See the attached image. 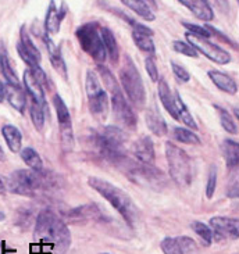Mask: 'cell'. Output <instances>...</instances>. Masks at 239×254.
Segmentation results:
<instances>
[{"label":"cell","mask_w":239,"mask_h":254,"mask_svg":"<svg viewBox=\"0 0 239 254\" xmlns=\"http://www.w3.org/2000/svg\"><path fill=\"white\" fill-rule=\"evenodd\" d=\"M214 109L219 111V117H220V123H221V127L231 135H237L238 133V128H237V124L235 121L231 117V114L228 113L224 109H221L219 106H214Z\"/></svg>","instance_id":"d590c367"},{"label":"cell","mask_w":239,"mask_h":254,"mask_svg":"<svg viewBox=\"0 0 239 254\" xmlns=\"http://www.w3.org/2000/svg\"><path fill=\"white\" fill-rule=\"evenodd\" d=\"M53 106H55L56 114H57L63 147L66 150H71L74 146V133H73V123H71L70 111L64 103V100L59 95H55V97H53Z\"/></svg>","instance_id":"8fae6325"},{"label":"cell","mask_w":239,"mask_h":254,"mask_svg":"<svg viewBox=\"0 0 239 254\" xmlns=\"http://www.w3.org/2000/svg\"><path fill=\"white\" fill-rule=\"evenodd\" d=\"M174 137L181 143L200 144V137L196 133H193L192 130L186 129V128H181V127L174 128Z\"/></svg>","instance_id":"836d02e7"},{"label":"cell","mask_w":239,"mask_h":254,"mask_svg":"<svg viewBox=\"0 0 239 254\" xmlns=\"http://www.w3.org/2000/svg\"><path fill=\"white\" fill-rule=\"evenodd\" d=\"M234 113H235V117L238 118V109H235V110H234Z\"/></svg>","instance_id":"db71d44e"},{"label":"cell","mask_w":239,"mask_h":254,"mask_svg":"<svg viewBox=\"0 0 239 254\" xmlns=\"http://www.w3.org/2000/svg\"><path fill=\"white\" fill-rule=\"evenodd\" d=\"M177 242L181 248V252L184 254H196V252H198V245L195 243L193 239L188 238V236H179V238H177Z\"/></svg>","instance_id":"ab89813d"},{"label":"cell","mask_w":239,"mask_h":254,"mask_svg":"<svg viewBox=\"0 0 239 254\" xmlns=\"http://www.w3.org/2000/svg\"><path fill=\"white\" fill-rule=\"evenodd\" d=\"M97 72H99V75L102 76V81L104 82L106 88H107V90H109L111 95L120 89V85L117 82L116 76L113 75V72H110V69L107 68V67L99 64V65H97Z\"/></svg>","instance_id":"1f68e13d"},{"label":"cell","mask_w":239,"mask_h":254,"mask_svg":"<svg viewBox=\"0 0 239 254\" xmlns=\"http://www.w3.org/2000/svg\"><path fill=\"white\" fill-rule=\"evenodd\" d=\"M0 69L3 72V76L6 78L7 85H11V86H15V88H22L20 79H18V76H17L15 71H14L11 63H10V59L3 52L0 53Z\"/></svg>","instance_id":"4316f807"},{"label":"cell","mask_w":239,"mask_h":254,"mask_svg":"<svg viewBox=\"0 0 239 254\" xmlns=\"http://www.w3.org/2000/svg\"><path fill=\"white\" fill-rule=\"evenodd\" d=\"M21 158L24 160V163L34 171H42L43 165H42V158L38 154V151L32 147H25L21 150Z\"/></svg>","instance_id":"4dcf8cb0"},{"label":"cell","mask_w":239,"mask_h":254,"mask_svg":"<svg viewBox=\"0 0 239 254\" xmlns=\"http://www.w3.org/2000/svg\"><path fill=\"white\" fill-rule=\"evenodd\" d=\"M145 121H146L148 128L152 130V133H155L156 136H164L167 133V124H165L164 118L161 117L156 104H153L146 110Z\"/></svg>","instance_id":"ac0fdd59"},{"label":"cell","mask_w":239,"mask_h":254,"mask_svg":"<svg viewBox=\"0 0 239 254\" xmlns=\"http://www.w3.org/2000/svg\"><path fill=\"white\" fill-rule=\"evenodd\" d=\"M4 100V85L0 81V103Z\"/></svg>","instance_id":"7dc6e473"},{"label":"cell","mask_w":239,"mask_h":254,"mask_svg":"<svg viewBox=\"0 0 239 254\" xmlns=\"http://www.w3.org/2000/svg\"><path fill=\"white\" fill-rule=\"evenodd\" d=\"M89 100V111L95 118L99 121H103L107 117V111H109V97H107V92L102 90L99 95L90 97Z\"/></svg>","instance_id":"ffe728a7"},{"label":"cell","mask_w":239,"mask_h":254,"mask_svg":"<svg viewBox=\"0 0 239 254\" xmlns=\"http://www.w3.org/2000/svg\"><path fill=\"white\" fill-rule=\"evenodd\" d=\"M66 13H67L66 4H62L60 8H57L55 4V0H50L46 18H45V29H46L48 35H55L60 31V25H62L64 17H66Z\"/></svg>","instance_id":"9a60e30c"},{"label":"cell","mask_w":239,"mask_h":254,"mask_svg":"<svg viewBox=\"0 0 239 254\" xmlns=\"http://www.w3.org/2000/svg\"><path fill=\"white\" fill-rule=\"evenodd\" d=\"M3 220H4V214L0 211V221H3Z\"/></svg>","instance_id":"f5cc1de1"},{"label":"cell","mask_w":239,"mask_h":254,"mask_svg":"<svg viewBox=\"0 0 239 254\" xmlns=\"http://www.w3.org/2000/svg\"><path fill=\"white\" fill-rule=\"evenodd\" d=\"M127 133L118 127H104L89 135V147L99 158L120 164L127 158Z\"/></svg>","instance_id":"7a4b0ae2"},{"label":"cell","mask_w":239,"mask_h":254,"mask_svg":"<svg viewBox=\"0 0 239 254\" xmlns=\"http://www.w3.org/2000/svg\"><path fill=\"white\" fill-rule=\"evenodd\" d=\"M100 38H102L106 55L109 56L111 63L116 64L118 62V57H120V50H118V43L116 41V36L111 32V29H109L107 27H103L100 28Z\"/></svg>","instance_id":"603a6c76"},{"label":"cell","mask_w":239,"mask_h":254,"mask_svg":"<svg viewBox=\"0 0 239 254\" xmlns=\"http://www.w3.org/2000/svg\"><path fill=\"white\" fill-rule=\"evenodd\" d=\"M34 238L52 249L53 254H66L71 245V234L66 222L52 210H43L35 222Z\"/></svg>","instance_id":"6da1fadb"},{"label":"cell","mask_w":239,"mask_h":254,"mask_svg":"<svg viewBox=\"0 0 239 254\" xmlns=\"http://www.w3.org/2000/svg\"><path fill=\"white\" fill-rule=\"evenodd\" d=\"M17 46H20L21 49H24L27 53H29V55L32 56V57H35L38 62L41 63V59H42L41 52H39V49L36 48V45H35L34 42H32V39L29 38V35H28L25 27L21 28L20 42L17 43Z\"/></svg>","instance_id":"f546056e"},{"label":"cell","mask_w":239,"mask_h":254,"mask_svg":"<svg viewBox=\"0 0 239 254\" xmlns=\"http://www.w3.org/2000/svg\"><path fill=\"white\" fill-rule=\"evenodd\" d=\"M182 25H184L186 29H188V32H191V34L199 35V36H203V38H210V34H209V31L206 29L205 27H200V25H195V24H191V22H182Z\"/></svg>","instance_id":"f6af8a7d"},{"label":"cell","mask_w":239,"mask_h":254,"mask_svg":"<svg viewBox=\"0 0 239 254\" xmlns=\"http://www.w3.org/2000/svg\"><path fill=\"white\" fill-rule=\"evenodd\" d=\"M88 185L99 193L103 199L107 200L110 204L121 214V217L130 224L131 227L135 225V222L139 218V211H138L134 200L130 197V194H127L123 189L114 186L109 181L96 178V177H90L88 179Z\"/></svg>","instance_id":"3957f363"},{"label":"cell","mask_w":239,"mask_h":254,"mask_svg":"<svg viewBox=\"0 0 239 254\" xmlns=\"http://www.w3.org/2000/svg\"><path fill=\"white\" fill-rule=\"evenodd\" d=\"M210 1L219 8L220 11H223V13H228L230 11V3H228V0H210Z\"/></svg>","instance_id":"bcb514c9"},{"label":"cell","mask_w":239,"mask_h":254,"mask_svg":"<svg viewBox=\"0 0 239 254\" xmlns=\"http://www.w3.org/2000/svg\"><path fill=\"white\" fill-rule=\"evenodd\" d=\"M128 178L137 185L148 188H161L165 184V175L153 164H132L128 168Z\"/></svg>","instance_id":"ba28073f"},{"label":"cell","mask_w":239,"mask_h":254,"mask_svg":"<svg viewBox=\"0 0 239 254\" xmlns=\"http://www.w3.org/2000/svg\"><path fill=\"white\" fill-rule=\"evenodd\" d=\"M29 114H31V120L34 123L35 128L41 130L45 127V116H46V109L41 107L39 104L31 102L29 106Z\"/></svg>","instance_id":"8d00e7d4"},{"label":"cell","mask_w":239,"mask_h":254,"mask_svg":"<svg viewBox=\"0 0 239 254\" xmlns=\"http://www.w3.org/2000/svg\"><path fill=\"white\" fill-rule=\"evenodd\" d=\"M172 48L179 55L188 56V57H198V52L192 48L189 43H185L182 41H175L172 43Z\"/></svg>","instance_id":"60d3db41"},{"label":"cell","mask_w":239,"mask_h":254,"mask_svg":"<svg viewBox=\"0 0 239 254\" xmlns=\"http://www.w3.org/2000/svg\"><path fill=\"white\" fill-rule=\"evenodd\" d=\"M8 189L21 196H35L41 189H45L50 181L43 171L18 170L8 177Z\"/></svg>","instance_id":"8992f818"},{"label":"cell","mask_w":239,"mask_h":254,"mask_svg":"<svg viewBox=\"0 0 239 254\" xmlns=\"http://www.w3.org/2000/svg\"><path fill=\"white\" fill-rule=\"evenodd\" d=\"M216 186H217V170L216 167L210 168L209 179H207V185H206V196L207 199H212L213 194L216 192Z\"/></svg>","instance_id":"b9f144b4"},{"label":"cell","mask_w":239,"mask_h":254,"mask_svg":"<svg viewBox=\"0 0 239 254\" xmlns=\"http://www.w3.org/2000/svg\"><path fill=\"white\" fill-rule=\"evenodd\" d=\"M42 41H43V43H45L46 48H48L49 59H50V63H52L53 68H55L60 75L67 76V67H66V63H64V59H63L60 46H56L48 34L42 35Z\"/></svg>","instance_id":"2e32d148"},{"label":"cell","mask_w":239,"mask_h":254,"mask_svg":"<svg viewBox=\"0 0 239 254\" xmlns=\"http://www.w3.org/2000/svg\"><path fill=\"white\" fill-rule=\"evenodd\" d=\"M4 160H6V154H4V150L0 146V161H4Z\"/></svg>","instance_id":"f907efd6"},{"label":"cell","mask_w":239,"mask_h":254,"mask_svg":"<svg viewBox=\"0 0 239 254\" xmlns=\"http://www.w3.org/2000/svg\"><path fill=\"white\" fill-rule=\"evenodd\" d=\"M160 248L164 254H184L178 245L177 238H164L160 243Z\"/></svg>","instance_id":"f35d334b"},{"label":"cell","mask_w":239,"mask_h":254,"mask_svg":"<svg viewBox=\"0 0 239 254\" xmlns=\"http://www.w3.org/2000/svg\"><path fill=\"white\" fill-rule=\"evenodd\" d=\"M6 193V185L3 184V181L0 179V194H4Z\"/></svg>","instance_id":"681fc988"},{"label":"cell","mask_w":239,"mask_h":254,"mask_svg":"<svg viewBox=\"0 0 239 254\" xmlns=\"http://www.w3.org/2000/svg\"><path fill=\"white\" fill-rule=\"evenodd\" d=\"M210 229L217 239H238L239 222L237 218L213 217L210 220Z\"/></svg>","instance_id":"7c38bea8"},{"label":"cell","mask_w":239,"mask_h":254,"mask_svg":"<svg viewBox=\"0 0 239 254\" xmlns=\"http://www.w3.org/2000/svg\"><path fill=\"white\" fill-rule=\"evenodd\" d=\"M24 88H25V93L29 95V97H31V102L39 104L41 107L48 110V103H46L43 86L35 79L29 69H27L24 72Z\"/></svg>","instance_id":"5bb4252c"},{"label":"cell","mask_w":239,"mask_h":254,"mask_svg":"<svg viewBox=\"0 0 239 254\" xmlns=\"http://www.w3.org/2000/svg\"><path fill=\"white\" fill-rule=\"evenodd\" d=\"M185 36H186V39H188L192 48L195 49L198 53H202L203 56H206L213 63H217L220 65H226V64L231 63V60H233V57H231V55L228 52H226L224 49H221L217 45L212 43L207 38L191 34V32H186Z\"/></svg>","instance_id":"9c48e42d"},{"label":"cell","mask_w":239,"mask_h":254,"mask_svg":"<svg viewBox=\"0 0 239 254\" xmlns=\"http://www.w3.org/2000/svg\"><path fill=\"white\" fill-rule=\"evenodd\" d=\"M223 156L230 168H237L239 164V143L233 139H227L221 146Z\"/></svg>","instance_id":"484cf974"},{"label":"cell","mask_w":239,"mask_h":254,"mask_svg":"<svg viewBox=\"0 0 239 254\" xmlns=\"http://www.w3.org/2000/svg\"><path fill=\"white\" fill-rule=\"evenodd\" d=\"M132 154L142 164H153L156 158V153H155V144L151 137L142 136L137 139L132 144Z\"/></svg>","instance_id":"4fadbf2b"},{"label":"cell","mask_w":239,"mask_h":254,"mask_svg":"<svg viewBox=\"0 0 239 254\" xmlns=\"http://www.w3.org/2000/svg\"><path fill=\"white\" fill-rule=\"evenodd\" d=\"M145 68H146V72L148 75L151 76V79L153 82H158L159 81V71L158 65H156V62L153 57H148L146 62H145Z\"/></svg>","instance_id":"7bdbcfd3"},{"label":"cell","mask_w":239,"mask_h":254,"mask_svg":"<svg viewBox=\"0 0 239 254\" xmlns=\"http://www.w3.org/2000/svg\"><path fill=\"white\" fill-rule=\"evenodd\" d=\"M192 14H195L199 20L205 21L206 24L214 18V11L207 0H179Z\"/></svg>","instance_id":"e0dca14e"},{"label":"cell","mask_w":239,"mask_h":254,"mask_svg":"<svg viewBox=\"0 0 239 254\" xmlns=\"http://www.w3.org/2000/svg\"><path fill=\"white\" fill-rule=\"evenodd\" d=\"M159 97L160 102L163 104V107L168 111L171 117L178 120V111H177V103H175V95L171 92L168 83L165 82L164 79H160L159 82Z\"/></svg>","instance_id":"d6986e66"},{"label":"cell","mask_w":239,"mask_h":254,"mask_svg":"<svg viewBox=\"0 0 239 254\" xmlns=\"http://www.w3.org/2000/svg\"><path fill=\"white\" fill-rule=\"evenodd\" d=\"M192 229H193V232L196 235L200 236V239L205 242V245L207 246H210L213 242V232L210 227H207L206 224L203 222H199V221H195V222H192Z\"/></svg>","instance_id":"74e56055"},{"label":"cell","mask_w":239,"mask_h":254,"mask_svg":"<svg viewBox=\"0 0 239 254\" xmlns=\"http://www.w3.org/2000/svg\"><path fill=\"white\" fill-rule=\"evenodd\" d=\"M175 95V103H177V111H178V121L184 123L185 127H189L192 129H198V124L196 121L192 117L191 111L188 110V107L185 106V103L182 102L181 96L178 95V92H174Z\"/></svg>","instance_id":"f1b7e54d"},{"label":"cell","mask_w":239,"mask_h":254,"mask_svg":"<svg viewBox=\"0 0 239 254\" xmlns=\"http://www.w3.org/2000/svg\"><path fill=\"white\" fill-rule=\"evenodd\" d=\"M144 1L148 6L151 7V8H158V6H156V0H144Z\"/></svg>","instance_id":"c3c4849f"},{"label":"cell","mask_w":239,"mask_h":254,"mask_svg":"<svg viewBox=\"0 0 239 254\" xmlns=\"http://www.w3.org/2000/svg\"><path fill=\"white\" fill-rule=\"evenodd\" d=\"M4 99L20 113H24L27 106V93L22 88H15L11 85H4Z\"/></svg>","instance_id":"7402d4cb"},{"label":"cell","mask_w":239,"mask_h":254,"mask_svg":"<svg viewBox=\"0 0 239 254\" xmlns=\"http://www.w3.org/2000/svg\"><path fill=\"white\" fill-rule=\"evenodd\" d=\"M85 90H86V95L88 99L96 96L102 92V85L99 82V78L96 75L93 71L89 69L86 72V81H85Z\"/></svg>","instance_id":"e575fe53"},{"label":"cell","mask_w":239,"mask_h":254,"mask_svg":"<svg viewBox=\"0 0 239 254\" xmlns=\"http://www.w3.org/2000/svg\"><path fill=\"white\" fill-rule=\"evenodd\" d=\"M209 78L212 79V82L219 88L220 90L226 92L228 95H235L238 92V85L230 75H227L224 72H220L216 69H212L207 72Z\"/></svg>","instance_id":"44dd1931"},{"label":"cell","mask_w":239,"mask_h":254,"mask_svg":"<svg viewBox=\"0 0 239 254\" xmlns=\"http://www.w3.org/2000/svg\"><path fill=\"white\" fill-rule=\"evenodd\" d=\"M171 69H172V72H174V75L177 76L179 81H182V82H188L189 79H191V75H189V72L184 68V67H181V65H178L174 62H171Z\"/></svg>","instance_id":"ee69618b"},{"label":"cell","mask_w":239,"mask_h":254,"mask_svg":"<svg viewBox=\"0 0 239 254\" xmlns=\"http://www.w3.org/2000/svg\"><path fill=\"white\" fill-rule=\"evenodd\" d=\"M124 6H127L130 10H132L134 13L138 14L141 18H144L146 21H153L156 17H155V13L152 11V8L144 0H121Z\"/></svg>","instance_id":"83f0119b"},{"label":"cell","mask_w":239,"mask_h":254,"mask_svg":"<svg viewBox=\"0 0 239 254\" xmlns=\"http://www.w3.org/2000/svg\"><path fill=\"white\" fill-rule=\"evenodd\" d=\"M1 133L6 140L8 149L13 153H18L21 150V144H22V135L20 129L14 125H4L1 128Z\"/></svg>","instance_id":"cb8c5ba5"},{"label":"cell","mask_w":239,"mask_h":254,"mask_svg":"<svg viewBox=\"0 0 239 254\" xmlns=\"http://www.w3.org/2000/svg\"><path fill=\"white\" fill-rule=\"evenodd\" d=\"M0 254H3V242H0Z\"/></svg>","instance_id":"816d5d0a"},{"label":"cell","mask_w":239,"mask_h":254,"mask_svg":"<svg viewBox=\"0 0 239 254\" xmlns=\"http://www.w3.org/2000/svg\"><path fill=\"white\" fill-rule=\"evenodd\" d=\"M111 109H113V116L116 121L127 129H135L138 125L137 113L131 107L127 97L124 96L121 89L113 93L111 96Z\"/></svg>","instance_id":"30bf717a"},{"label":"cell","mask_w":239,"mask_h":254,"mask_svg":"<svg viewBox=\"0 0 239 254\" xmlns=\"http://www.w3.org/2000/svg\"><path fill=\"white\" fill-rule=\"evenodd\" d=\"M120 82L127 97L135 107L141 109L146 106V90L142 76L139 74L137 65L128 56H125L124 64L120 69Z\"/></svg>","instance_id":"277c9868"},{"label":"cell","mask_w":239,"mask_h":254,"mask_svg":"<svg viewBox=\"0 0 239 254\" xmlns=\"http://www.w3.org/2000/svg\"><path fill=\"white\" fill-rule=\"evenodd\" d=\"M77 39L81 45L82 50L89 55L96 63L102 64L106 60V50L103 46L100 32H99V24L97 22H88L77 29Z\"/></svg>","instance_id":"52a82bcc"},{"label":"cell","mask_w":239,"mask_h":254,"mask_svg":"<svg viewBox=\"0 0 239 254\" xmlns=\"http://www.w3.org/2000/svg\"><path fill=\"white\" fill-rule=\"evenodd\" d=\"M100 208L97 207V204H83L74 208L71 213L69 214V217L73 221L78 220H97L100 217Z\"/></svg>","instance_id":"d4e9b609"},{"label":"cell","mask_w":239,"mask_h":254,"mask_svg":"<svg viewBox=\"0 0 239 254\" xmlns=\"http://www.w3.org/2000/svg\"><path fill=\"white\" fill-rule=\"evenodd\" d=\"M132 39H134V43L137 45L138 48L141 50H144L146 53H155V42L152 39V36L145 34H139L137 31H132Z\"/></svg>","instance_id":"d6a6232c"},{"label":"cell","mask_w":239,"mask_h":254,"mask_svg":"<svg viewBox=\"0 0 239 254\" xmlns=\"http://www.w3.org/2000/svg\"><path fill=\"white\" fill-rule=\"evenodd\" d=\"M165 157L171 179L181 188L192 184V163L189 156L171 142L165 143Z\"/></svg>","instance_id":"5b68a950"}]
</instances>
